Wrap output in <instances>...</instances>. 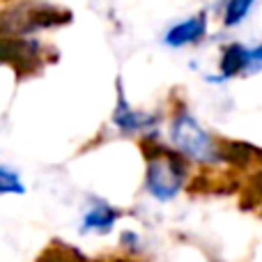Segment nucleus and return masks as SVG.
<instances>
[{
  "label": "nucleus",
  "mask_w": 262,
  "mask_h": 262,
  "mask_svg": "<svg viewBox=\"0 0 262 262\" xmlns=\"http://www.w3.org/2000/svg\"><path fill=\"white\" fill-rule=\"evenodd\" d=\"M249 64H253V53H249V51L239 44H232V46H228L221 58V72L226 74V76H232V74L246 69Z\"/></svg>",
  "instance_id": "4"
},
{
  "label": "nucleus",
  "mask_w": 262,
  "mask_h": 262,
  "mask_svg": "<svg viewBox=\"0 0 262 262\" xmlns=\"http://www.w3.org/2000/svg\"><path fill=\"white\" fill-rule=\"evenodd\" d=\"M253 62H262V46L258 51H253Z\"/></svg>",
  "instance_id": "7"
},
{
  "label": "nucleus",
  "mask_w": 262,
  "mask_h": 262,
  "mask_svg": "<svg viewBox=\"0 0 262 262\" xmlns=\"http://www.w3.org/2000/svg\"><path fill=\"white\" fill-rule=\"evenodd\" d=\"M147 182L154 193L161 195V198H168V195H172L177 191V186H180V175H177V170L172 168V163L152 161L149 163Z\"/></svg>",
  "instance_id": "2"
},
{
  "label": "nucleus",
  "mask_w": 262,
  "mask_h": 262,
  "mask_svg": "<svg viewBox=\"0 0 262 262\" xmlns=\"http://www.w3.org/2000/svg\"><path fill=\"white\" fill-rule=\"evenodd\" d=\"M172 138H175V143L180 145L184 152H189L191 157H198V159L212 157V143H209L207 134H205L189 115H182V118L175 122Z\"/></svg>",
  "instance_id": "1"
},
{
  "label": "nucleus",
  "mask_w": 262,
  "mask_h": 262,
  "mask_svg": "<svg viewBox=\"0 0 262 262\" xmlns=\"http://www.w3.org/2000/svg\"><path fill=\"white\" fill-rule=\"evenodd\" d=\"M251 5H253V0H230V3H228V9H226V23L228 26L239 23L242 18L246 16V12L251 9Z\"/></svg>",
  "instance_id": "6"
},
{
  "label": "nucleus",
  "mask_w": 262,
  "mask_h": 262,
  "mask_svg": "<svg viewBox=\"0 0 262 262\" xmlns=\"http://www.w3.org/2000/svg\"><path fill=\"white\" fill-rule=\"evenodd\" d=\"M118 111H115V122L120 124L122 129H140L145 122H149L152 118H145V115H136L134 111L124 104V95L120 90V97H118Z\"/></svg>",
  "instance_id": "5"
},
{
  "label": "nucleus",
  "mask_w": 262,
  "mask_h": 262,
  "mask_svg": "<svg viewBox=\"0 0 262 262\" xmlns=\"http://www.w3.org/2000/svg\"><path fill=\"white\" fill-rule=\"evenodd\" d=\"M205 28H207V16L205 14H198V16L189 18V21L175 26L170 32L166 35V44L168 46H184L191 44V41L200 39L205 35Z\"/></svg>",
  "instance_id": "3"
}]
</instances>
